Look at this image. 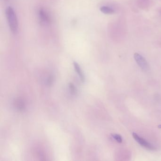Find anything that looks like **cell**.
<instances>
[{
	"label": "cell",
	"instance_id": "1",
	"mask_svg": "<svg viewBox=\"0 0 161 161\" xmlns=\"http://www.w3.org/2000/svg\"><path fill=\"white\" fill-rule=\"evenodd\" d=\"M6 16L10 30L13 33H16L18 30V20L16 14L12 7L9 6L7 8Z\"/></svg>",
	"mask_w": 161,
	"mask_h": 161
},
{
	"label": "cell",
	"instance_id": "2",
	"mask_svg": "<svg viewBox=\"0 0 161 161\" xmlns=\"http://www.w3.org/2000/svg\"><path fill=\"white\" fill-rule=\"evenodd\" d=\"M132 135H133V138H134L135 140L143 147L147 148V149L150 150H154L155 149V147L154 146L147 142V141L146 140L143 138L139 137V136L136 133H133Z\"/></svg>",
	"mask_w": 161,
	"mask_h": 161
},
{
	"label": "cell",
	"instance_id": "3",
	"mask_svg": "<svg viewBox=\"0 0 161 161\" xmlns=\"http://www.w3.org/2000/svg\"><path fill=\"white\" fill-rule=\"evenodd\" d=\"M134 57L139 67L144 70H147L149 69V65L146 59L138 53L134 54Z\"/></svg>",
	"mask_w": 161,
	"mask_h": 161
},
{
	"label": "cell",
	"instance_id": "4",
	"mask_svg": "<svg viewBox=\"0 0 161 161\" xmlns=\"http://www.w3.org/2000/svg\"><path fill=\"white\" fill-rule=\"evenodd\" d=\"M40 20L43 23H48L50 22V16L47 12L44 10L41 9L39 12Z\"/></svg>",
	"mask_w": 161,
	"mask_h": 161
},
{
	"label": "cell",
	"instance_id": "5",
	"mask_svg": "<svg viewBox=\"0 0 161 161\" xmlns=\"http://www.w3.org/2000/svg\"><path fill=\"white\" fill-rule=\"evenodd\" d=\"M100 10L102 13L105 14H111L114 13V10L109 7L103 6L100 8Z\"/></svg>",
	"mask_w": 161,
	"mask_h": 161
},
{
	"label": "cell",
	"instance_id": "6",
	"mask_svg": "<svg viewBox=\"0 0 161 161\" xmlns=\"http://www.w3.org/2000/svg\"><path fill=\"white\" fill-rule=\"evenodd\" d=\"M74 68H75V69L76 71L77 72V73L78 74V75H79L80 78L81 80L82 81H84V75L82 73V70H81L80 68V67L78 65V64L76 62H74Z\"/></svg>",
	"mask_w": 161,
	"mask_h": 161
},
{
	"label": "cell",
	"instance_id": "7",
	"mask_svg": "<svg viewBox=\"0 0 161 161\" xmlns=\"http://www.w3.org/2000/svg\"><path fill=\"white\" fill-rule=\"evenodd\" d=\"M15 105L16 107L19 110H22L24 108V102L22 100H21L20 99H18L15 101Z\"/></svg>",
	"mask_w": 161,
	"mask_h": 161
},
{
	"label": "cell",
	"instance_id": "8",
	"mask_svg": "<svg viewBox=\"0 0 161 161\" xmlns=\"http://www.w3.org/2000/svg\"><path fill=\"white\" fill-rule=\"evenodd\" d=\"M111 136L118 143H121L122 142V136L120 135L117 134H111Z\"/></svg>",
	"mask_w": 161,
	"mask_h": 161
},
{
	"label": "cell",
	"instance_id": "9",
	"mask_svg": "<svg viewBox=\"0 0 161 161\" xmlns=\"http://www.w3.org/2000/svg\"><path fill=\"white\" fill-rule=\"evenodd\" d=\"M69 89H70V91L72 92V93L75 94L76 92L75 87H74L72 83H70L69 85Z\"/></svg>",
	"mask_w": 161,
	"mask_h": 161
},
{
	"label": "cell",
	"instance_id": "10",
	"mask_svg": "<svg viewBox=\"0 0 161 161\" xmlns=\"http://www.w3.org/2000/svg\"><path fill=\"white\" fill-rule=\"evenodd\" d=\"M52 78H49L48 80V84H51L52 83Z\"/></svg>",
	"mask_w": 161,
	"mask_h": 161
}]
</instances>
